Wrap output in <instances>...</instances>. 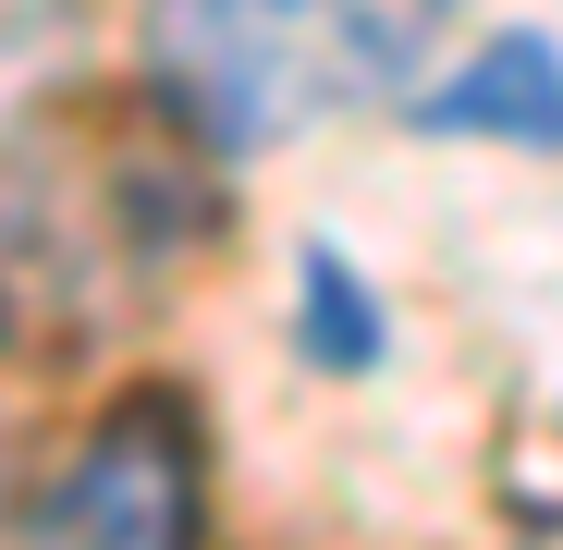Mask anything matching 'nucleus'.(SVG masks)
Here are the masks:
<instances>
[{"label": "nucleus", "instance_id": "3", "mask_svg": "<svg viewBox=\"0 0 563 550\" xmlns=\"http://www.w3.org/2000/svg\"><path fill=\"white\" fill-rule=\"evenodd\" d=\"M417 135H503V147H551L563 159V37H539V25H515V37H490V49H465L441 86H417Z\"/></svg>", "mask_w": 563, "mask_h": 550}, {"label": "nucleus", "instance_id": "1", "mask_svg": "<svg viewBox=\"0 0 563 550\" xmlns=\"http://www.w3.org/2000/svg\"><path fill=\"white\" fill-rule=\"evenodd\" d=\"M465 0H147V74L184 135L257 159L331 111L417 99V74Z\"/></svg>", "mask_w": 563, "mask_h": 550}, {"label": "nucleus", "instance_id": "4", "mask_svg": "<svg viewBox=\"0 0 563 550\" xmlns=\"http://www.w3.org/2000/svg\"><path fill=\"white\" fill-rule=\"evenodd\" d=\"M295 343H307V367H343V380H367L393 355V318L367 294V269H343V245L295 257Z\"/></svg>", "mask_w": 563, "mask_h": 550}, {"label": "nucleus", "instance_id": "2", "mask_svg": "<svg viewBox=\"0 0 563 550\" xmlns=\"http://www.w3.org/2000/svg\"><path fill=\"white\" fill-rule=\"evenodd\" d=\"M25 538H99V550H184L209 526V452L172 392H135L86 428V452L13 502Z\"/></svg>", "mask_w": 563, "mask_h": 550}]
</instances>
